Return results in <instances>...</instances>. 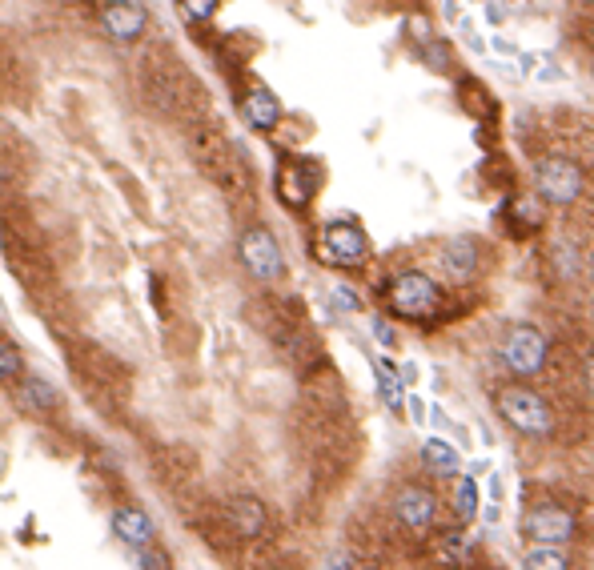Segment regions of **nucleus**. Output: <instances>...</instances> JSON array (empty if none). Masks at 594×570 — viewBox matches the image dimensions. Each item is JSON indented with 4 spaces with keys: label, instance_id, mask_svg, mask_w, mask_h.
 Returning a JSON list of instances; mask_svg holds the SVG:
<instances>
[{
    "label": "nucleus",
    "instance_id": "f257e3e1",
    "mask_svg": "<svg viewBox=\"0 0 594 570\" xmlns=\"http://www.w3.org/2000/svg\"><path fill=\"white\" fill-rule=\"evenodd\" d=\"M498 414L518 434H526V438H550V430H554L550 406L530 386H506V390H498Z\"/></svg>",
    "mask_w": 594,
    "mask_h": 570
},
{
    "label": "nucleus",
    "instance_id": "f03ea898",
    "mask_svg": "<svg viewBox=\"0 0 594 570\" xmlns=\"http://www.w3.org/2000/svg\"><path fill=\"white\" fill-rule=\"evenodd\" d=\"M390 310L402 314V318H430L438 310V285L434 277L410 269V273H398L390 281Z\"/></svg>",
    "mask_w": 594,
    "mask_h": 570
},
{
    "label": "nucleus",
    "instance_id": "7ed1b4c3",
    "mask_svg": "<svg viewBox=\"0 0 594 570\" xmlns=\"http://www.w3.org/2000/svg\"><path fill=\"white\" fill-rule=\"evenodd\" d=\"M502 362L518 378H534L546 366V338L534 326H514L502 342Z\"/></svg>",
    "mask_w": 594,
    "mask_h": 570
},
{
    "label": "nucleus",
    "instance_id": "20e7f679",
    "mask_svg": "<svg viewBox=\"0 0 594 570\" xmlns=\"http://www.w3.org/2000/svg\"><path fill=\"white\" fill-rule=\"evenodd\" d=\"M318 253H322V261H330V265H362L366 253H370V245H366L362 225H354V221H330V225L322 229Z\"/></svg>",
    "mask_w": 594,
    "mask_h": 570
},
{
    "label": "nucleus",
    "instance_id": "39448f33",
    "mask_svg": "<svg viewBox=\"0 0 594 570\" xmlns=\"http://www.w3.org/2000/svg\"><path fill=\"white\" fill-rule=\"evenodd\" d=\"M237 253H241V265H245L257 281H273V277H281V269H285L281 245L273 241L269 229H249V233H241Z\"/></svg>",
    "mask_w": 594,
    "mask_h": 570
},
{
    "label": "nucleus",
    "instance_id": "423d86ee",
    "mask_svg": "<svg viewBox=\"0 0 594 570\" xmlns=\"http://www.w3.org/2000/svg\"><path fill=\"white\" fill-rule=\"evenodd\" d=\"M534 181H538V193L550 205H574L578 193H582V169L574 161H562V157L542 161L538 173H534Z\"/></svg>",
    "mask_w": 594,
    "mask_h": 570
},
{
    "label": "nucleus",
    "instance_id": "0eeeda50",
    "mask_svg": "<svg viewBox=\"0 0 594 570\" xmlns=\"http://www.w3.org/2000/svg\"><path fill=\"white\" fill-rule=\"evenodd\" d=\"M522 538L526 542H570L574 538V518L562 506H534L522 518Z\"/></svg>",
    "mask_w": 594,
    "mask_h": 570
},
{
    "label": "nucleus",
    "instance_id": "6e6552de",
    "mask_svg": "<svg viewBox=\"0 0 594 570\" xmlns=\"http://www.w3.org/2000/svg\"><path fill=\"white\" fill-rule=\"evenodd\" d=\"M101 25H105V33H109L113 41L129 45V41H137V37L145 33L149 13L137 5V0H109L105 13H101Z\"/></svg>",
    "mask_w": 594,
    "mask_h": 570
},
{
    "label": "nucleus",
    "instance_id": "1a4fd4ad",
    "mask_svg": "<svg viewBox=\"0 0 594 570\" xmlns=\"http://www.w3.org/2000/svg\"><path fill=\"white\" fill-rule=\"evenodd\" d=\"M394 510H398L402 526H410V530H430V522H434V514H438V502H434L430 490H422V486H406V490L398 494Z\"/></svg>",
    "mask_w": 594,
    "mask_h": 570
},
{
    "label": "nucleus",
    "instance_id": "9d476101",
    "mask_svg": "<svg viewBox=\"0 0 594 570\" xmlns=\"http://www.w3.org/2000/svg\"><path fill=\"white\" fill-rule=\"evenodd\" d=\"M113 534H117L125 546L141 550V546H149V542L157 538V526H153V518H149L145 510H137V506H121V510L113 514Z\"/></svg>",
    "mask_w": 594,
    "mask_h": 570
},
{
    "label": "nucleus",
    "instance_id": "9b49d317",
    "mask_svg": "<svg viewBox=\"0 0 594 570\" xmlns=\"http://www.w3.org/2000/svg\"><path fill=\"white\" fill-rule=\"evenodd\" d=\"M241 117H245L257 133H269V129H277V121H281V105H277V97H273L269 89H253V93H245V101H241Z\"/></svg>",
    "mask_w": 594,
    "mask_h": 570
},
{
    "label": "nucleus",
    "instance_id": "f8f14e48",
    "mask_svg": "<svg viewBox=\"0 0 594 570\" xmlns=\"http://www.w3.org/2000/svg\"><path fill=\"white\" fill-rule=\"evenodd\" d=\"M314 185H318V177L306 169V165H285L281 169V177H277V193H281V201L285 205H306L310 197H314Z\"/></svg>",
    "mask_w": 594,
    "mask_h": 570
},
{
    "label": "nucleus",
    "instance_id": "ddd939ff",
    "mask_svg": "<svg viewBox=\"0 0 594 570\" xmlns=\"http://www.w3.org/2000/svg\"><path fill=\"white\" fill-rule=\"evenodd\" d=\"M442 265H446L450 277L466 281V277L478 269V249H474V241H466V237H450V241L442 245Z\"/></svg>",
    "mask_w": 594,
    "mask_h": 570
},
{
    "label": "nucleus",
    "instance_id": "4468645a",
    "mask_svg": "<svg viewBox=\"0 0 594 570\" xmlns=\"http://www.w3.org/2000/svg\"><path fill=\"white\" fill-rule=\"evenodd\" d=\"M229 522H233L237 534L257 538V534L265 530V506H261L257 498H233V502H229Z\"/></svg>",
    "mask_w": 594,
    "mask_h": 570
},
{
    "label": "nucleus",
    "instance_id": "2eb2a0df",
    "mask_svg": "<svg viewBox=\"0 0 594 570\" xmlns=\"http://www.w3.org/2000/svg\"><path fill=\"white\" fill-rule=\"evenodd\" d=\"M17 406L21 410H33V414H45L57 406V390L45 382V378H25L17 386Z\"/></svg>",
    "mask_w": 594,
    "mask_h": 570
},
{
    "label": "nucleus",
    "instance_id": "dca6fc26",
    "mask_svg": "<svg viewBox=\"0 0 594 570\" xmlns=\"http://www.w3.org/2000/svg\"><path fill=\"white\" fill-rule=\"evenodd\" d=\"M374 378H378V394H382V402L394 410V414H402V406H406V390H402V374L394 370V362H374Z\"/></svg>",
    "mask_w": 594,
    "mask_h": 570
},
{
    "label": "nucleus",
    "instance_id": "f3484780",
    "mask_svg": "<svg viewBox=\"0 0 594 570\" xmlns=\"http://www.w3.org/2000/svg\"><path fill=\"white\" fill-rule=\"evenodd\" d=\"M530 570H566L570 566V554L562 542H530L526 558H522Z\"/></svg>",
    "mask_w": 594,
    "mask_h": 570
},
{
    "label": "nucleus",
    "instance_id": "a211bd4d",
    "mask_svg": "<svg viewBox=\"0 0 594 570\" xmlns=\"http://www.w3.org/2000/svg\"><path fill=\"white\" fill-rule=\"evenodd\" d=\"M422 458H426V470L438 474V478L458 474V450H454L450 442H442V438H430V442L422 446Z\"/></svg>",
    "mask_w": 594,
    "mask_h": 570
},
{
    "label": "nucleus",
    "instance_id": "6ab92c4d",
    "mask_svg": "<svg viewBox=\"0 0 594 570\" xmlns=\"http://www.w3.org/2000/svg\"><path fill=\"white\" fill-rule=\"evenodd\" d=\"M470 554H474L470 530H450V534L438 538V558H442V562H466Z\"/></svg>",
    "mask_w": 594,
    "mask_h": 570
},
{
    "label": "nucleus",
    "instance_id": "aec40b11",
    "mask_svg": "<svg viewBox=\"0 0 594 570\" xmlns=\"http://www.w3.org/2000/svg\"><path fill=\"white\" fill-rule=\"evenodd\" d=\"M450 502H454V514H458L462 522H470V518L478 514V482H474L470 474H466V478H458V482H454V498H450Z\"/></svg>",
    "mask_w": 594,
    "mask_h": 570
},
{
    "label": "nucleus",
    "instance_id": "412c9836",
    "mask_svg": "<svg viewBox=\"0 0 594 570\" xmlns=\"http://www.w3.org/2000/svg\"><path fill=\"white\" fill-rule=\"evenodd\" d=\"M25 370V358H21V350L9 342V338H0V386H9L17 374Z\"/></svg>",
    "mask_w": 594,
    "mask_h": 570
},
{
    "label": "nucleus",
    "instance_id": "4be33fe9",
    "mask_svg": "<svg viewBox=\"0 0 594 570\" xmlns=\"http://www.w3.org/2000/svg\"><path fill=\"white\" fill-rule=\"evenodd\" d=\"M217 5L221 0H181V13H185V21H209L217 13Z\"/></svg>",
    "mask_w": 594,
    "mask_h": 570
},
{
    "label": "nucleus",
    "instance_id": "5701e85b",
    "mask_svg": "<svg viewBox=\"0 0 594 570\" xmlns=\"http://www.w3.org/2000/svg\"><path fill=\"white\" fill-rule=\"evenodd\" d=\"M330 298H334V306H338L342 314H358V310H362V298L350 290V285H334Z\"/></svg>",
    "mask_w": 594,
    "mask_h": 570
},
{
    "label": "nucleus",
    "instance_id": "b1692460",
    "mask_svg": "<svg viewBox=\"0 0 594 570\" xmlns=\"http://www.w3.org/2000/svg\"><path fill=\"white\" fill-rule=\"evenodd\" d=\"M514 217L522 225H538L542 221V209H538V201H514Z\"/></svg>",
    "mask_w": 594,
    "mask_h": 570
},
{
    "label": "nucleus",
    "instance_id": "393cba45",
    "mask_svg": "<svg viewBox=\"0 0 594 570\" xmlns=\"http://www.w3.org/2000/svg\"><path fill=\"white\" fill-rule=\"evenodd\" d=\"M370 326H374V338H378V346H386V350H394V346H398V334H394V326H390L386 318H374Z\"/></svg>",
    "mask_w": 594,
    "mask_h": 570
},
{
    "label": "nucleus",
    "instance_id": "a878e982",
    "mask_svg": "<svg viewBox=\"0 0 594 570\" xmlns=\"http://www.w3.org/2000/svg\"><path fill=\"white\" fill-rule=\"evenodd\" d=\"M133 566H145V570H161V566H169V558H165V554H157V550H145V546H141V554L133 558Z\"/></svg>",
    "mask_w": 594,
    "mask_h": 570
},
{
    "label": "nucleus",
    "instance_id": "bb28decb",
    "mask_svg": "<svg viewBox=\"0 0 594 570\" xmlns=\"http://www.w3.org/2000/svg\"><path fill=\"white\" fill-rule=\"evenodd\" d=\"M486 21H490V25H502V21H506V9L494 5V0H486Z\"/></svg>",
    "mask_w": 594,
    "mask_h": 570
},
{
    "label": "nucleus",
    "instance_id": "cd10ccee",
    "mask_svg": "<svg viewBox=\"0 0 594 570\" xmlns=\"http://www.w3.org/2000/svg\"><path fill=\"white\" fill-rule=\"evenodd\" d=\"M494 49H498L502 57H518V49H514V45L506 41V37H494Z\"/></svg>",
    "mask_w": 594,
    "mask_h": 570
},
{
    "label": "nucleus",
    "instance_id": "c85d7f7f",
    "mask_svg": "<svg viewBox=\"0 0 594 570\" xmlns=\"http://www.w3.org/2000/svg\"><path fill=\"white\" fill-rule=\"evenodd\" d=\"M558 77H562V69H554V65H546V69L538 73V81H542V85H550V81H558Z\"/></svg>",
    "mask_w": 594,
    "mask_h": 570
},
{
    "label": "nucleus",
    "instance_id": "c756f323",
    "mask_svg": "<svg viewBox=\"0 0 594 570\" xmlns=\"http://www.w3.org/2000/svg\"><path fill=\"white\" fill-rule=\"evenodd\" d=\"M442 17L446 21H458V0H442Z\"/></svg>",
    "mask_w": 594,
    "mask_h": 570
},
{
    "label": "nucleus",
    "instance_id": "7c9ffc66",
    "mask_svg": "<svg viewBox=\"0 0 594 570\" xmlns=\"http://www.w3.org/2000/svg\"><path fill=\"white\" fill-rule=\"evenodd\" d=\"M498 498H502V478L494 474V478H490V502H498Z\"/></svg>",
    "mask_w": 594,
    "mask_h": 570
},
{
    "label": "nucleus",
    "instance_id": "2f4dec72",
    "mask_svg": "<svg viewBox=\"0 0 594 570\" xmlns=\"http://www.w3.org/2000/svg\"><path fill=\"white\" fill-rule=\"evenodd\" d=\"M406 402H410V414H414V418H418V422H422V414H426V406H422V402H418V398H406Z\"/></svg>",
    "mask_w": 594,
    "mask_h": 570
},
{
    "label": "nucleus",
    "instance_id": "473e14b6",
    "mask_svg": "<svg viewBox=\"0 0 594 570\" xmlns=\"http://www.w3.org/2000/svg\"><path fill=\"white\" fill-rule=\"evenodd\" d=\"M590 386H594V362H590Z\"/></svg>",
    "mask_w": 594,
    "mask_h": 570
},
{
    "label": "nucleus",
    "instance_id": "72a5a7b5",
    "mask_svg": "<svg viewBox=\"0 0 594 570\" xmlns=\"http://www.w3.org/2000/svg\"><path fill=\"white\" fill-rule=\"evenodd\" d=\"M474 5H486V0H474Z\"/></svg>",
    "mask_w": 594,
    "mask_h": 570
},
{
    "label": "nucleus",
    "instance_id": "f704fd0d",
    "mask_svg": "<svg viewBox=\"0 0 594 570\" xmlns=\"http://www.w3.org/2000/svg\"><path fill=\"white\" fill-rule=\"evenodd\" d=\"M586 5H594V0H586Z\"/></svg>",
    "mask_w": 594,
    "mask_h": 570
}]
</instances>
